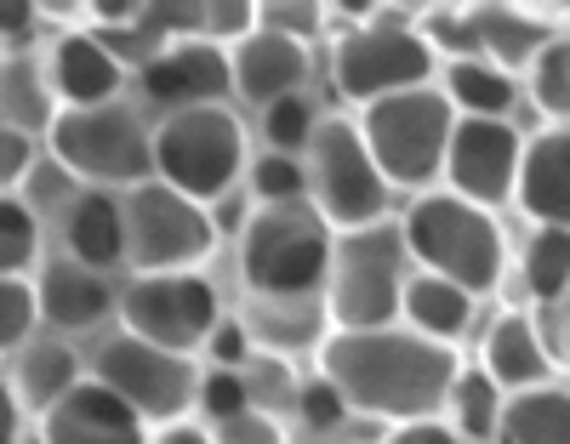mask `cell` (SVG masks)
<instances>
[{"label":"cell","mask_w":570,"mask_h":444,"mask_svg":"<svg viewBox=\"0 0 570 444\" xmlns=\"http://www.w3.org/2000/svg\"><path fill=\"white\" fill-rule=\"evenodd\" d=\"M120 405H131L149 427H171V422H188L200 399V365L188 354H171V348H155V342H137V336H115L98 348V365H91Z\"/></svg>","instance_id":"obj_12"},{"label":"cell","mask_w":570,"mask_h":444,"mask_svg":"<svg viewBox=\"0 0 570 444\" xmlns=\"http://www.w3.org/2000/svg\"><path fill=\"white\" fill-rule=\"evenodd\" d=\"M23 444H40V438H35V433H29V438H23Z\"/></svg>","instance_id":"obj_46"},{"label":"cell","mask_w":570,"mask_h":444,"mask_svg":"<svg viewBox=\"0 0 570 444\" xmlns=\"http://www.w3.org/2000/svg\"><path fill=\"white\" fill-rule=\"evenodd\" d=\"M491 444H570V387L548 382L531 393H508Z\"/></svg>","instance_id":"obj_27"},{"label":"cell","mask_w":570,"mask_h":444,"mask_svg":"<svg viewBox=\"0 0 570 444\" xmlns=\"http://www.w3.org/2000/svg\"><path fill=\"white\" fill-rule=\"evenodd\" d=\"M383 444H468V438L451 433L445 422H411V427H389Z\"/></svg>","instance_id":"obj_44"},{"label":"cell","mask_w":570,"mask_h":444,"mask_svg":"<svg viewBox=\"0 0 570 444\" xmlns=\"http://www.w3.org/2000/svg\"><path fill=\"white\" fill-rule=\"evenodd\" d=\"M126 200V263L137 274H200V263L217 251L212 206L188 200L166 182H142Z\"/></svg>","instance_id":"obj_10"},{"label":"cell","mask_w":570,"mask_h":444,"mask_svg":"<svg viewBox=\"0 0 570 444\" xmlns=\"http://www.w3.org/2000/svg\"><path fill=\"white\" fill-rule=\"evenodd\" d=\"M115 314L126 336L195 359L223 319V296L206 274H131Z\"/></svg>","instance_id":"obj_11"},{"label":"cell","mask_w":570,"mask_h":444,"mask_svg":"<svg viewBox=\"0 0 570 444\" xmlns=\"http://www.w3.org/2000/svg\"><path fill=\"white\" fill-rule=\"evenodd\" d=\"M440 69H445L440 91H445V103L456 109V120H508V115H513L519 80L502 75L497 63H485V58H456V63H440Z\"/></svg>","instance_id":"obj_24"},{"label":"cell","mask_w":570,"mask_h":444,"mask_svg":"<svg viewBox=\"0 0 570 444\" xmlns=\"http://www.w3.org/2000/svg\"><path fill=\"white\" fill-rule=\"evenodd\" d=\"M525 91L542 115H553L559 126L570 120V34H553L542 46V58L525 69Z\"/></svg>","instance_id":"obj_34"},{"label":"cell","mask_w":570,"mask_h":444,"mask_svg":"<svg viewBox=\"0 0 570 444\" xmlns=\"http://www.w3.org/2000/svg\"><path fill=\"white\" fill-rule=\"evenodd\" d=\"M40 330V296L35 279L0 274V354H23Z\"/></svg>","instance_id":"obj_35"},{"label":"cell","mask_w":570,"mask_h":444,"mask_svg":"<svg viewBox=\"0 0 570 444\" xmlns=\"http://www.w3.org/2000/svg\"><path fill=\"white\" fill-rule=\"evenodd\" d=\"M149 433L155 427L142 422L131 405H120L98 376H86L46 416H35V438L40 444H149Z\"/></svg>","instance_id":"obj_16"},{"label":"cell","mask_w":570,"mask_h":444,"mask_svg":"<svg viewBox=\"0 0 570 444\" xmlns=\"http://www.w3.org/2000/svg\"><path fill=\"white\" fill-rule=\"evenodd\" d=\"M228 75H234V91H240L246 103L268 109V103H279V97L303 91V80H308V46L285 40L274 29H252L246 40L228 46Z\"/></svg>","instance_id":"obj_18"},{"label":"cell","mask_w":570,"mask_h":444,"mask_svg":"<svg viewBox=\"0 0 570 444\" xmlns=\"http://www.w3.org/2000/svg\"><path fill=\"white\" fill-rule=\"evenodd\" d=\"M257 399H252V376L246 371H217V365H206L200 371V399H195V411L206 416V427H223V422H234V416H246Z\"/></svg>","instance_id":"obj_36"},{"label":"cell","mask_w":570,"mask_h":444,"mask_svg":"<svg viewBox=\"0 0 570 444\" xmlns=\"http://www.w3.org/2000/svg\"><path fill=\"white\" fill-rule=\"evenodd\" d=\"M257 29H274L285 40H314L325 29V7H257Z\"/></svg>","instance_id":"obj_41"},{"label":"cell","mask_w":570,"mask_h":444,"mask_svg":"<svg viewBox=\"0 0 570 444\" xmlns=\"http://www.w3.org/2000/svg\"><path fill=\"white\" fill-rule=\"evenodd\" d=\"M480 371H485L502 393H531V387L559 382L553 348H548L542 325H537L525 308H502V314L485 325V342H480Z\"/></svg>","instance_id":"obj_17"},{"label":"cell","mask_w":570,"mask_h":444,"mask_svg":"<svg viewBox=\"0 0 570 444\" xmlns=\"http://www.w3.org/2000/svg\"><path fill=\"white\" fill-rule=\"evenodd\" d=\"M35 160H40V142L18 126H0V194H18L35 177Z\"/></svg>","instance_id":"obj_38"},{"label":"cell","mask_w":570,"mask_h":444,"mask_svg":"<svg viewBox=\"0 0 570 444\" xmlns=\"http://www.w3.org/2000/svg\"><path fill=\"white\" fill-rule=\"evenodd\" d=\"M553 34L559 29H548L525 7H473V40H480V58L497 63L502 75H513V80L542 58V46Z\"/></svg>","instance_id":"obj_23"},{"label":"cell","mask_w":570,"mask_h":444,"mask_svg":"<svg viewBox=\"0 0 570 444\" xmlns=\"http://www.w3.org/2000/svg\"><path fill=\"white\" fill-rule=\"evenodd\" d=\"M331 234L314 206H257L240 234V285L252 303H314L331 274Z\"/></svg>","instance_id":"obj_3"},{"label":"cell","mask_w":570,"mask_h":444,"mask_svg":"<svg viewBox=\"0 0 570 444\" xmlns=\"http://www.w3.org/2000/svg\"><path fill=\"white\" fill-rule=\"evenodd\" d=\"M246 330L257 342V354L268 359H285L297 348H314L331 336V319H325V303L314 296V303H252L246 308Z\"/></svg>","instance_id":"obj_25"},{"label":"cell","mask_w":570,"mask_h":444,"mask_svg":"<svg viewBox=\"0 0 570 444\" xmlns=\"http://www.w3.org/2000/svg\"><path fill=\"white\" fill-rule=\"evenodd\" d=\"M58 103H52V86H46L40 58H0V126H18V131H52Z\"/></svg>","instance_id":"obj_28"},{"label":"cell","mask_w":570,"mask_h":444,"mask_svg":"<svg viewBox=\"0 0 570 444\" xmlns=\"http://www.w3.org/2000/svg\"><path fill=\"white\" fill-rule=\"evenodd\" d=\"M40 263V217L23 194H0V274L29 279Z\"/></svg>","instance_id":"obj_32"},{"label":"cell","mask_w":570,"mask_h":444,"mask_svg":"<svg viewBox=\"0 0 570 444\" xmlns=\"http://www.w3.org/2000/svg\"><path fill=\"white\" fill-rule=\"evenodd\" d=\"M354 126L371 148L376 171L389 177V188H411V194L440 188L445 148H451V131H456V109L445 103L440 86H416V91L383 97V103L360 109Z\"/></svg>","instance_id":"obj_6"},{"label":"cell","mask_w":570,"mask_h":444,"mask_svg":"<svg viewBox=\"0 0 570 444\" xmlns=\"http://www.w3.org/2000/svg\"><path fill=\"white\" fill-rule=\"evenodd\" d=\"M246 166H252V142H246V126L228 103L160 115V126H155V182L188 194V200H200V206H217L223 194H234L246 182Z\"/></svg>","instance_id":"obj_7"},{"label":"cell","mask_w":570,"mask_h":444,"mask_svg":"<svg viewBox=\"0 0 570 444\" xmlns=\"http://www.w3.org/2000/svg\"><path fill=\"white\" fill-rule=\"evenodd\" d=\"M86 376H80V359H75V348L69 342H58V336H35L29 348L18 354V371H12V387H18V399H23V411H35V416H46L69 387H80Z\"/></svg>","instance_id":"obj_26"},{"label":"cell","mask_w":570,"mask_h":444,"mask_svg":"<svg viewBox=\"0 0 570 444\" xmlns=\"http://www.w3.org/2000/svg\"><path fill=\"white\" fill-rule=\"evenodd\" d=\"M456 371H462L456 348H440V342H428L405 325L331 330L320 342V376L343 393L348 416H371L389 427L440 422Z\"/></svg>","instance_id":"obj_1"},{"label":"cell","mask_w":570,"mask_h":444,"mask_svg":"<svg viewBox=\"0 0 570 444\" xmlns=\"http://www.w3.org/2000/svg\"><path fill=\"white\" fill-rule=\"evenodd\" d=\"M29 438V411L18 399L12 376H0V444H23Z\"/></svg>","instance_id":"obj_43"},{"label":"cell","mask_w":570,"mask_h":444,"mask_svg":"<svg viewBox=\"0 0 570 444\" xmlns=\"http://www.w3.org/2000/svg\"><path fill=\"white\" fill-rule=\"evenodd\" d=\"M308 206L331 234H354V228H376L389 223V200L394 188L376 171L371 148L360 137V126L348 115H325L314 142H308Z\"/></svg>","instance_id":"obj_9"},{"label":"cell","mask_w":570,"mask_h":444,"mask_svg":"<svg viewBox=\"0 0 570 444\" xmlns=\"http://www.w3.org/2000/svg\"><path fill=\"white\" fill-rule=\"evenodd\" d=\"M405 279H411V251H405L400 223L337 234L325 296H320L331 330H389V325H400Z\"/></svg>","instance_id":"obj_4"},{"label":"cell","mask_w":570,"mask_h":444,"mask_svg":"<svg viewBox=\"0 0 570 444\" xmlns=\"http://www.w3.org/2000/svg\"><path fill=\"white\" fill-rule=\"evenodd\" d=\"M206 359L217 365V371H246L252 359H257V342H252V330H246V319H217V330L206 336Z\"/></svg>","instance_id":"obj_39"},{"label":"cell","mask_w":570,"mask_h":444,"mask_svg":"<svg viewBox=\"0 0 570 444\" xmlns=\"http://www.w3.org/2000/svg\"><path fill=\"white\" fill-rule=\"evenodd\" d=\"M513 206L537 228H570V126H548L525 137Z\"/></svg>","instance_id":"obj_19"},{"label":"cell","mask_w":570,"mask_h":444,"mask_svg":"<svg viewBox=\"0 0 570 444\" xmlns=\"http://www.w3.org/2000/svg\"><path fill=\"white\" fill-rule=\"evenodd\" d=\"M434 46L422 40L416 18H394V12H371L360 29L337 34L331 46V86L337 97L360 115L383 97H400V91H416V86H434Z\"/></svg>","instance_id":"obj_8"},{"label":"cell","mask_w":570,"mask_h":444,"mask_svg":"<svg viewBox=\"0 0 570 444\" xmlns=\"http://www.w3.org/2000/svg\"><path fill=\"white\" fill-rule=\"evenodd\" d=\"M320 109H314V97L308 91H292V97H279V103L263 109V142H268V155H285V160H303L308 155V142L320 131Z\"/></svg>","instance_id":"obj_31"},{"label":"cell","mask_w":570,"mask_h":444,"mask_svg":"<svg viewBox=\"0 0 570 444\" xmlns=\"http://www.w3.org/2000/svg\"><path fill=\"white\" fill-rule=\"evenodd\" d=\"M35 296H40V325H52V336L104 325L115 314V303H120V290L109 285V274H91V268H80L69 257L40 268Z\"/></svg>","instance_id":"obj_20"},{"label":"cell","mask_w":570,"mask_h":444,"mask_svg":"<svg viewBox=\"0 0 570 444\" xmlns=\"http://www.w3.org/2000/svg\"><path fill=\"white\" fill-rule=\"evenodd\" d=\"M564 348H570V330H564Z\"/></svg>","instance_id":"obj_47"},{"label":"cell","mask_w":570,"mask_h":444,"mask_svg":"<svg viewBox=\"0 0 570 444\" xmlns=\"http://www.w3.org/2000/svg\"><path fill=\"white\" fill-rule=\"evenodd\" d=\"M400 234H405L411 268L440 274V279L462 285L468 296H491L508 279V239H502L497 217L456 200L445 188L416 194L400 217Z\"/></svg>","instance_id":"obj_2"},{"label":"cell","mask_w":570,"mask_h":444,"mask_svg":"<svg viewBox=\"0 0 570 444\" xmlns=\"http://www.w3.org/2000/svg\"><path fill=\"white\" fill-rule=\"evenodd\" d=\"M149 444H212V427L206 422H171V427H155Z\"/></svg>","instance_id":"obj_45"},{"label":"cell","mask_w":570,"mask_h":444,"mask_svg":"<svg viewBox=\"0 0 570 444\" xmlns=\"http://www.w3.org/2000/svg\"><path fill=\"white\" fill-rule=\"evenodd\" d=\"M46 86H52L58 109H104L120 103V91L131 80V69L109 52V40L98 29H63L52 46H46Z\"/></svg>","instance_id":"obj_15"},{"label":"cell","mask_w":570,"mask_h":444,"mask_svg":"<svg viewBox=\"0 0 570 444\" xmlns=\"http://www.w3.org/2000/svg\"><path fill=\"white\" fill-rule=\"evenodd\" d=\"M252 29H257V7H252V0H240V7H206V40H217V46L246 40Z\"/></svg>","instance_id":"obj_42"},{"label":"cell","mask_w":570,"mask_h":444,"mask_svg":"<svg viewBox=\"0 0 570 444\" xmlns=\"http://www.w3.org/2000/svg\"><path fill=\"white\" fill-rule=\"evenodd\" d=\"M519 160H525V131L513 120H456L451 148H445V194L497 211L519 188Z\"/></svg>","instance_id":"obj_13"},{"label":"cell","mask_w":570,"mask_h":444,"mask_svg":"<svg viewBox=\"0 0 570 444\" xmlns=\"http://www.w3.org/2000/svg\"><path fill=\"white\" fill-rule=\"evenodd\" d=\"M473 314H480V296H468L462 285L411 268L405 279V303H400V325L440 342V348H456V342L473 330Z\"/></svg>","instance_id":"obj_22"},{"label":"cell","mask_w":570,"mask_h":444,"mask_svg":"<svg viewBox=\"0 0 570 444\" xmlns=\"http://www.w3.org/2000/svg\"><path fill=\"white\" fill-rule=\"evenodd\" d=\"M212 444H292V433H285V422L263 405H252L246 416H234L223 427H212Z\"/></svg>","instance_id":"obj_40"},{"label":"cell","mask_w":570,"mask_h":444,"mask_svg":"<svg viewBox=\"0 0 570 444\" xmlns=\"http://www.w3.org/2000/svg\"><path fill=\"white\" fill-rule=\"evenodd\" d=\"M46 148L75 182L104 188V194H131L155 177V131L131 103L58 109Z\"/></svg>","instance_id":"obj_5"},{"label":"cell","mask_w":570,"mask_h":444,"mask_svg":"<svg viewBox=\"0 0 570 444\" xmlns=\"http://www.w3.org/2000/svg\"><path fill=\"white\" fill-rule=\"evenodd\" d=\"M137 86L160 115H183V109H217L228 103L234 75H228V46L195 34V40H166L155 58L137 63Z\"/></svg>","instance_id":"obj_14"},{"label":"cell","mask_w":570,"mask_h":444,"mask_svg":"<svg viewBox=\"0 0 570 444\" xmlns=\"http://www.w3.org/2000/svg\"><path fill=\"white\" fill-rule=\"evenodd\" d=\"M246 194L257 206H308V166L285 155H252L246 166Z\"/></svg>","instance_id":"obj_33"},{"label":"cell","mask_w":570,"mask_h":444,"mask_svg":"<svg viewBox=\"0 0 570 444\" xmlns=\"http://www.w3.org/2000/svg\"><path fill=\"white\" fill-rule=\"evenodd\" d=\"M292 405H297V422L308 433H331V427H343L348 422V405H343V393L331 387L325 376H308L292 387Z\"/></svg>","instance_id":"obj_37"},{"label":"cell","mask_w":570,"mask_h":444,"mask_svg":"<svg viewBox=\"0 0 570 444\" xmlns=\"http://www.w3.org/2000/svg\"><path fill=\"white\" fill-rule=\"evenodd\" d=\"M502 405H508V393L480 371V365H462L451 393H445V427L462 433L468 444H491L497 438V422H502Z\"/></svg>","instance_id":"obj_29"},{"label":"cell","mask_w":570,"mask_h":444,"mask_svg":"<svg viewBox=\"0 0 570 444\" xmlns=\"http://www.w3.org/2000/svg\"><path fill=\"white\" fill-rule=\"evenodd\" d=\"M519 285L531 303L570 296V228H531L525 251H519Z\"/></svg>","instance_id":"obj_30"},{"label":"cell","mask_w":570,"mask_h":444,"mask_svg":"<svg viewBox=\"0 0 570 444\" xmlns=\"http://www.w3.org/2000/svg\"><path fill=\"white\" fill-rule=\"evenodd\" d=\"M63 257L91 268V274H115L126 263V200L104 188H80L69 211H63Z\"/></svg>","instance_id":"obj_21"}]
</instances>
